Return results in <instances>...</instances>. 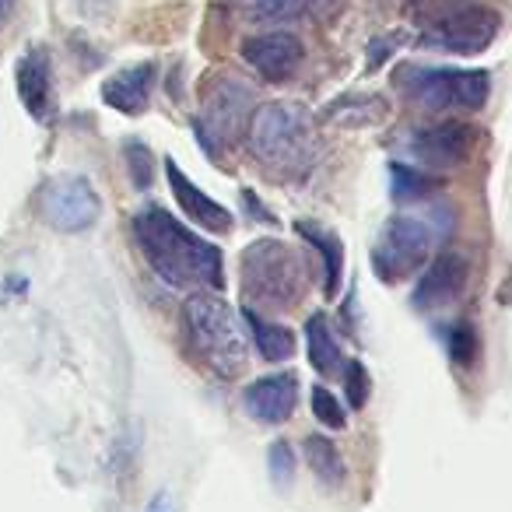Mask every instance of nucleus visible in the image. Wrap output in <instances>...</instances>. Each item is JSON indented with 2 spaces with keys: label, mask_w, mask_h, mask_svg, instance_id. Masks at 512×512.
<instances>
[{
  "label": "nucleus",
  "mask_w": 512,
  "mask_h": 512,
  "mask_svg": "<svg viewBox=\"0 0 512 512\" xmlns=\"http://www.w3.org/2000/svg\"><path fill=\"white\" fill-rule=\"evenodd\" d=\"M299 404V379L295 372H274V376L253 379L242 390V407L249 418L264 421V425H281L295 414Z\"/></svg>",
  "instance_id": "ddd939ff"
},
{
  "label": "nucleus",
  "mask_w": 512,
  "mask_h": 512,
  "mask_svg": "<svg viewBox=\"0 0 512 512\" xmlns=\"http://www.w3.org/2000/svg\"><path fill=\"white\" fill-rule=\"evenodd\" d=\"M467 278H470L467 256L456 253V249L439 253L432 264L425 267L418 288H414V295H411L414 309H428V313H432V309H442V306H449V302H456L463 295V288H467Z\"/></svg>",
  "instance_id": "f8f14e48"
},
{
  "label": "nucleus",
  "mask_w": 512,
  "mask_h": 512,
  "mask_svg": "<svg viewBox=\"0 0 512 512\" xmlns=\"http://www.w3.org/2000/svg\"><path fill=\"white\" fill-rule=\"evenodd\" d=\"M39 211L60 232H85L102 214V200L85 176H57L39 190Z\"/></svg>",
  "instance_id": "1a4fd4ad"
},
{
  "label": "nucleus",
  "mask_w": 512,
  "mask_h": 512,
  "mask_svg": "<svg viewBox=\"0 0 512 512\" xmlns=\"http://www.w3.org/2000/svg\"><path fill=\"white\" fill-rule=\"evenodd\" d=\"M242 60L271 85L295 78L306 60V46L295 32H264V36H249L242 43Z\"/></svg>",
  "instance_id": "9b49d317"
},
{
  "label": "nucleus",
  "mask_w": 512,
  "mask_h": 512,
  "mask_svg": "<svg viewBox=\"0 0 512 512\" xmlns=\"http://www.w3.org/2000/svg\"><path fill=\"white\" fill-rule=\"evenodd\" d=\"M407 148H411V155L418 158L421 165H428V169H456V165H463L474 155L477 130L470 127V123L446 120V123H435V127L414 130Z\"/></svg>",
  "instance_id": "9d476101"
},
{
  "label": "nucleus",
  "mask_w": 512,
  "mask_h": 512,
  "mask_svg": "<svg viewBox=\"0 0 512 512\" xmlns=\"http://www.w3.org/2000/svg\"><path fill=\"white\" fill-rule=\"evenodd\" d=\"M439 186H442V179L425 176V172L414 169V165H400V162L390 165V190L397 200H421L439 190Z\"/></svg>",
  "instance_id": "4be33fe9"
},
{
  "label": "nucleus",
  "mask_w": 512,
  "mask_h": 512,
  "mask_svg": "<svg viewBox=\"0 0 512 512\" xmlns=\"http://www.w3.org/2000/svg\"><path fill=\"white\" fill-rule=\"evenodd\" d=\"M306 11V0H249V15L260 22H288Z\"/></svg>",
  "instance_id": "b1692460"
},
{
  "label": "nucleus",
  "mask_w": 512,
  "mask_h": 512,
  "mask_svg": "<svg viewBox=\"0 0 512 512\" xmlns=\"http://www.w3.org/2000/svg\"><path fill=\"white\" fill-rule=\"evenodd\" d=\"M134 239L141 246L148 267L172 288H197L221 292L225 285V256L214 242L172 218L165 207L148 204L134 214Z\"/></svg>",
  "instance_id": "f257e3e1"
},
{
  "label": "nucleus",
  "mask_w": 512,
  "mask_h": 512,
  "mask_svg": "<svg viewBox=\"0 0 512 512\" xmlns=\"http://www.w3.org/2000/svg\"><path fill=\"white\" fill-rule=\"evenodd\" d=\"M309 407H313V414L327 428L348 425V414H344V407H341V397H334L327 386H313V393H309Z\"/></svg>",
  "instance_id": "5701e85b"
},
{
  "label": "nucleus",
  "mask_w": 512,
  "mask_h": 512,
  "mask_svg": "<svg viewBox=\"0 0 512 512\" xmlns=\"http://www.w3.org/2000/svg\"><path fill=\"white\" fill-rule=\"evenodd\" d=\"M165 179H169V190H172V197H176V204L183 207V214L190 221H197L204 232H214V235H225V232H232V225H235V218H232V211L228 207H221L214 197H207L200 186H193L190 183V176H186L183 169H179L176 162H165Z\"/></svg>",
  "instance_id": "4468645a"
},
{
  "label": "nucleus",
  "mask_w": 512,
  "mask_h": 512,
  "mask_svg": "<svg viewBox=\"0 0 512 512\" xmlns=\"http://www.w3.org/2000/svg\"><path fill=\"white\" fill-rule=\"evenodd\" d=\"M256 109V95L235 74H214L204 85L200 95V116L193 123L197 130V141L207 148V155H218L221 144H232L246 134L249 120H253Z\"/></svg>",
  "instance_id": "6e6552de"
},
{
  "label": "nucleus",
  "mask_w": 512,
  "mask_h": 512,
  "mask_svg": "<svg viewBox=\"0 0 512 512\" xmlns=\"http://www.w3.org/2000/svg\"><path fill=\"white\" fill-rule=\"evenodd\" d=\"M267 463H271V481L278 488H288L295 481V453L285 439L271 442V453H267Z\"/></svg>",
  "instance_id": "a878e982"
},
{
  "label": "nucleus",
  "mask_w": 512,
  "mask_h": 512,
  "mask_svg": "<svg viewBox=\"0 0 512 512\" xmlns=\"http://www.w3.org/2000/svg\"><path fill=\"white\" fill-rule=\"evenodd\" d=\"M295 232H299L309 246H316V253H320V260H323V295H330V299H334V295L341 292V271H344L341 239H337L334 232H327V228L309 225V221H299V225H295Z\"/></svg>",
  "instance_id": "6ab92c4d"
},
{
  "label": "nucleus",
  "mask_w": 512,
  "mask_h": 512,
  "mask_svg": "<svg viewBox=\"0 0 512 512\" xmlns=\"http://www.w3.org/2000/svg\"><path fill=\"white\" fill-rule=\"evenodd\" d=\"M477 355V337L474 330L467 327V323H460V327H453V334H449V358L460 365H470Z\"/></svg>",
  "instance_id": "bb28decb"
},
{
  "label": "nucleus",
  "mask_w": 512,
  "mask_h": 512,
  "mask_svg": "<svg viewBox=\"0 0 512 512\" xmlns=\"http://www.w3.org/2000/svg\"><path fill=\"white\" fill-rule=\"evenodd\" d=\"M393 85L407 102L432 113H474L488 102L491 78L488 71H456V67H421L400 64Z\"/></svg>",
  "instance_id": "423d86ee"
},
{
  "label": "nucleus",
  "mask_w": 512,
  "mask_h": 512,
  "mask_svg": "<svg viewBox=\"0 0 512 512\" xmlns=\"http://www.w3.org/2000/svg\"><path fill=\"white\" fill-rule=\"evenodd\" d=\"M246 144L260 165L278 176H302L316 158L313 116L295 102H267L253 109Z\"/></svg>",
  "instance_id": "7ed1b4c3"
},
{
  "label": "nucleus",
  "mask_w": 512,
  "mask_h": 512,
  "mask_svg": "<svg viewBox=\"0 0 512 512\" xmlns=\"http://www.w3.org/2000/svg\"><path fill=\"white\" fill-rule=\"evenodd\" d=\"M369 390H372V383H369V372H365V365L362 362H344V397H348V404L355 407V411H362L365 404H369Z\"/></svg>",
  "instance_id": "393cba45"
},
{
  "label": "nucleus",
  "mask_w": 512,
  "mask_h": 512,
  "mask_svg": "<svg viewBox=\"0 0 512 512\" xmlns=\"http://www.w3.org/2000/svg\"><path fill=\"white\" fill-rule=\"evenodd\" d=\"M183 334L193 358L207 372H214L221 383H232V379H239L246 372V334H242V323L235 320L228 302H221L218 295L197 292L183 302Z\"/></svg>",
  "instance_id": "f03ea898"
},
{
  "label": "nucleus",
  "mask_w": 512,
  "mask_h": 512,
  "mask_svg": "<svg viewBox=\"0 0 512 512\" xmlns=\"http://www.w3.org/2000/svg\"><path fill=\"white\" fill-rule=\"evenodd\" d=\"M302 449H306V460H309V467H313L316 477H323L327 484H341L344 481L341 449H337L327 435H309V439L302 442Z\"/></svg>",
  "instance_id": "412c9836"
},
{
  "label": "nucleus",
  "mask_w": 512,
  "mask_h": 512,
  "mask_svg": "<svg viewBox=\"0 0 512 512\" xmlns=\"http://www.w3.org/2000/svg\"><path fill=\"white\" fill-rule=\"evenodd\" d=\"M242 320H246L249 334H253L256 351L267 358V362H288L295 355V334L285 323H271L260 309H242Z\"/></svg>",
  "instance_id": "a211bd4d"
},
{
  "label": "nucleus",
  "mask_w": 512,
  "mask_h": 512,
  "mask_svg": "<svg viewBox=\"0 0 512 512\" xmlns=\"http://www.w3.org/2000/svg\"><path fill=\"white\" fill-rule=\"evenodd\" d=\"M306 8L316 11V15H330V11L341 8V0H306Z\"/></svg>",
  "instance_id": "7c9ffc66"
},
{
  "label": "nucleus",
  "mask_w": 512,
  "mask_h": 512,
  "mask_svg": "<svg viewBox=\"0 0 512 512\" xmlns=\"http://www.w3.org/2000/svg\"><path fill=\"white\" fill-rule=\"evenodd\" d=\"M393 46H400V36H386V39H376V43L369 46V53H372V57H369V71H376V67L383 64L386 57H390V50H393Z\"/></svg>",
  "instance_id": "c85d7f7f"
},
{
  "label": "nucleus",
  "mask_w": 512,
  "mask_h": 512,
  "mask_svg": "<svg viewBox=\"0 0 512 512\" xmlns=\"http://www.w3.org/2000/svg\"><path fill=\"white\" fill-rule=\"evenodd\" d=\"M442 235V225L421 218V214H393L379 232L372 246V271L386 285L407 281L428 264L435 242Z\"/></svg>",
  "instance_id": "0eeeda50"
},
{
  "label": "nucleus",
  "mask_w": 512,
  "mask_h": 512,
  "mask_svg": "<svg viewBox=\"0 0 512 512\" xmlns=\"http://www.w3.org/2000/svg\"><path fill=\"white\" fill-rule=\"evenodd\" d=\"M18 95H22V106L29 109V116L46 120L53 106V67H50V53L43 46H32L22 60H18Z\"/></svg>",
  "instance_id": "2eb2a0df"
},
{
  "label": "nucleus",
  "mask_w": 512,
  "mask_h": 512,
  "mask_svg": "<svg viewBox=\"0 0 512 512\" xmlns=\"http://www.w3.org/2000/svg\"><path fill=\"white\" fill-rule=\"evenodd\" d=\"M127 162H130V176H134V186H151V155H148V144L127 141Z\"/></svg>",
  "instance_id": "cd10ccee"
},
{
  "label": "nucleus",
  "mask_w": 512,
  "mask_h": 512,
  "mask_svg": "<svg viewBox=\"0 0 512 512\" xmlns=\"http://www.w3.org/2000/svg\"><path fill=\"white\" fill-rule=\"evenodd\" d=\"M411 15L421 22L418 46L456 57H474L495 43L502 18L477 0H414Z\"/></svg>",
  "instance_id": "39448f33"
},
{
  "label": "nucleus",
  "mask_w": 512,
  "mask_h": 512,
  "mask_svg": "<svg viewBox=\"0 0 512 512\" xmlns=\"http://www.w3.org/2000/svg\"><path fill=\"white\" fill-rule=\"evenodd\" d=\"M320 120L330 123V127H344V130L379 127V123L390 120V102L379 92H348V95H337L334 102H327Z\"/></svg>",
  "instance_id": "dca6fc26"
},
{
  "label": "nucleus",
  "mask_w": 512,
  "mask_h": 512,
  "mask_svg": "<svg viewBox=\"0 0 512 512\" xmlns=\"http://www.w3.org/2000/svg\"><path fill=\"white\" fill-rule=\"evenodd\" d=\"M151 85H155V64H134L116 71L113 78L102 85V102L116 113L137 116L148 109Z\"/></svg>",
  "instance_id": "f3484780"
},
{
  "label": "nucleus",
  "mask_w": 512,
  "mask_h": 512,
  "mask_svg": "<svg viewBox=\"0 0 512 512\" xmlns=\"http://www.w3.org/2000/svg\"><path fill=\"white\" fill-rule=\"evenodd\" d=\"M242 200L249 204V214H253V218H260V221H267V225H274V214L264 211V204H260V197H253V190H242Z\"/></svg>",
  "instance_id": "c756f323"
},
{
  "label": "nucleus",
  "mask_w": 512,
  "mask_h": 512,
  "mask_svg": "<svg viewBox=\"0 0 512 512\" xmlns=\"http://www.w3.org/2000/svg\"><path fill=\"white\" fill-rule=\"evenodd\" d=\"M306 348H309V365H313L320 376H337L344 369V351L337 344L334 330H330L327 316L313 313L306 323Z\"/></svg>",
  "instance_id": "aec40b11"
},
{
  "label": "nucleus",
  "mask_w": 512,
  "mask_h": 512,
  "mask_svg": "<svg viewBox=\"0 0 512 512\" xmlns=\"http://www.w3.org/2000/svg\"><path fill=\"white\" fill-rule=\"evenodd\" d=\"M11 8H15V0H0V22L11 15Z\"/></svg>",
  "instance_id": "2f4dec72"
},
{
  "label": "nucleus",
  "mask_w": 512,
  "mask_h": 512,
  "mask_svg": "<svg viewBox=\"0 0 512 512\" xmlns=\"http://www.w3.org/2000/svg\"><path fill=\"white\" fill-rule=\"evenodd\" d=\"M239 285L249 309L288 313L306 295V260L281 239H256L242 249Z\"/></svg>",
  "instance_id": "20e7f679"
}]
</instances>
